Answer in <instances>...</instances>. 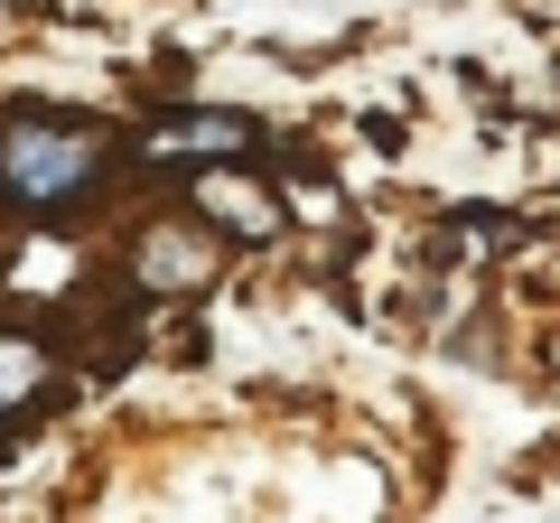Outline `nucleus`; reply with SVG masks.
Wrapping results in <instances>:
<instances>
[{"mask_svg": "<svg viewBox=\"0 0 560 523\" xmlns=\"http://www.w3.org/2000/svg\"><path fill=\"white\" fill-rule=\"evenodd\" d=\"M0 168H10L20 197H75V178L94 168V141H75V131H10Z\"/></svg>", "mask_w": 560, "mask_h": 523, "instance_id": "nucleus-1", "label": "nucleus"}]
</instances>
